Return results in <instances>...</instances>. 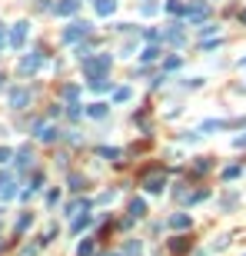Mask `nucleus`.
<instances>
[{
    "label": "nucleus",
    "instance_id": "obj_1",
    "mask_svg": "<svg viewBox=\"0 0 246 256\" xmlns=\"http://www.w3.org/2000/svg\"><path fill=\"white\" fill-rule=\"evenodd\" d=\"M80 63H83V73H87L90 80H94V77H107V73H110V67H114L110 54H96V57L90 54L87 60H80Z\"/></svg>",
    "mask_w": 246,
    "mask_h": 256
},
{
    "label": "nucleus",
    "instance_id": "obj_2",
    "mask_svg": "<svg viewBox=\"0 0 246 256\" xmlns=\"http://www.w3.org/2000/svg\"><path fill=\"white\" fill-rule=\"evenodd\" d=\"M207 17H209V7L203 3V0H193V3H187V10H183V20H187L189 27L207 23Z\"/></svg>",
    "mask_w": 246,
    "mask_h": 256
},
{
    "label": "nucleus",
    "instance_id": "obj_3",
    "mask_svg": "<svg viewBox=\"0 0 246 256\" xmlns=\"http://www.w3.org/2000/svg\"><path fill=\"white\" fill-rule=\"evenodd\" d=\"M90 30H94V23H90V20H74V23L63 30V43H76V40L90 37Z\"/></svg>",
    "mask_w": 246,
    "mask_h": 256
},
{
    "label": "nucleus",
    "instance_id": "obj_4",
    "mask_svg": "<svg viewBox=\"0 0 246 256\" xmlns=\"http://www.w3.org/2000/svg\"><path fill=\"white\" fill-rule=\"evenodd\" d=\"M163 186H167V173H163V170L143 173V190H147V193H163Z\"/></svg>",
    "mask_w": 246,
    "mask_h": 256
},
{
    "label": "nucleus",
    "instance_id": "obj_5",
    "mask_svg": "<svg viewBox=\"0 0 246 256\" xmlns=\"http://www.w3.org/2000/svg\"><path fill=\"white\" fill-rule=\"evenodd\" d=\"M27 30H30V23H27V20L14 23V30H10V47H14V50H20V47H23V40H27Z\"/></svg>",
    "mask_w": 246,
    "mask_h": 256
},
{
    "label": "nucleus",
    "instance_id": "obj_6",
    "mask_svg": "<svg viewBox=\"0 0 246 256\" xmlns=\"http://www.w3.org/2000/svg\"><path fill=\"white\" fill-rule=\"evenodd\" d=\"M40 63H43V54H40V50H34V54H27L23 60H20V73H34V70H40Z\"/></svg>",
    "mask_w": 246,
    "mask_h": 256
},
{
    "label": "nucleus",
    "instance_id": "obj_7",
    "mask_svg": "<svg viewBox=\"0 0 246 256\" xmlns=\"http://www.w3.org/2000/svg\"><path fill=\"white\" fill-rule=\"evenodd\" d=\"M76 10H80V0H57L54 3V14L57 17H74Z\"/></svg>",
    "mask_w": 246,
    "mask_h": 256
},
{
    "label": "nucleus",
    "instance_id": "obj_8",
    "mask_svg": "<svg viewBox=\"0 0 246 256\" xmlns=\"http://www.w3.org/2000/svg\"><path fill=\"white\" fill-rule=\"evenodd\" d=\"M183 23H167V30H163V43H183V30H180Z\"/></svg>",
    "mask_w": 246,
    "mask_h": 256
},
{
    "label": "nucleus",
    "instance_id": "obj_9",
    "mask_svg": "<svg viewBox=\"0 0 246 256\" xmlns=\"http://www.w3.org/2000/svg\"><path fill=\"white\" fill-rule=\"evenodd\" d=\"M170 253H173V256H183V253H189V239H187V236H176V239H170Z\"/></svg>",
    "mask_w": 246,
    "mask_h": 256
},
{
    "label": "nucleus",
    "instance_id": "obj_10",
    "mask_svg": "<svg viewBox=\"0 0 246 256\" xmlns=\"http://www.w3.org/2000/svg\"><path fill=\"white\" fill-rule=\"evenodd\" d=\"M94 7H96L100 17H110V14L116 10V0H94Z\"/></svg>",
    "mask_w": 246,
    "mask_h": 256
},
{
    "label": "nucleus",
    "instance_id": "obj_11",
    "mask_svg": "<svg viewBox=\"0 0 246 256\" xmlns=\"http://www.w3.org/2000/svg\"><path fill=\"white\" fill-rule=\"evenodd\" d=\"M189 223H193V219H189V213H173V217H170V226H173V230H189Z\"/></svg>",
    "mask_w": 246,
    "mask_h": 256
},
{
    "label": "nucleus",
    "instance_id": "obj_12",
    "mask_svg": "<svg viewBox=\"0 0 246 256\" xmlns=\"http://www.w3.org/2000/svg\"><path fill=\"white\" fill-rule=\"evenodd\" d=\"M10 103H14V107H27V103H30V90H14L10 93Z\"/></svg>",
    "mask_w": 246,
    "mask_h": 256
},
{
    "label": "nucleus",
    "instance_id": "obj_13",
    "mask_svg": "<svg viewBox=\"0 0 246 256\" xmlns=\"http://www.w3.org/2000/svg\"><path fill=\"white\" fill-rule=\"evenodd\" d=\"M143 213H147V203H143V200H130V223H133V219H140Z\"/></svg>",
    "mask_w": 246,
    "mask_h": 256
},
{
    "label": "nucleus",
    "instance_id": "obj_14",
    "mask_svg": "<svg viewBox=\"0 0 246 256\" xmlns=\"http://www.w3.org/2000/svg\"><path fill=\"white\" fill-rule=\"evenodd\" d=\"M87 87H90V90H96V93H103V90H110V80H107V77H94Z\"/></svg>",
    "mask_w": 246,
    "mask_h": 256
},
{
    "label": "nucleus",
    "instance_id": "obj_15",
    "mask_svg": "<svg viewBox=\"0 0 246 256\" xmlns=\"http://www.w3.org/2000/svg\"><path fill=\"white\" fill-rule=\"evenodd\" d=\"M160 54H163V50H160L156 43H150V47H147V50L140 54V60H143V63H150V60H156V57H160Z\"/></svg>",
    "mask_w": 246,
    "mask_h": 256
},
{
    "label": "nucleus",
    "instance_id": "obj_16",
    "mask_svg": "<svg viewBox=\"0 0 246 256\" xmlns=\"http://www.w3.org/2000/svg\"><path fill=\"white\" fill-rule=\"evenodd\" d=\"M87 113L100 120V117H107V103H90V107H87Z\"/></svg>",
    "mask_w": 246,
    "mask_h": 256
},
{
    "label": "nucleus",
    "instance_id": "obj_17",
    "mask_svg": "<svg viewBox=\"0 0 246 256\" xmlns=\"http://www.w3.org/2000/svg\"><path fill=\"white\" fill-rule=\"evenodd\" d=\"M90 223H94V219L87 217V213H83V217H76V219H74V233H80V230H87Z\"/></svg>",
    "mask_w": 246,
    "mask_h": 256
},
{
    "label": "nucleus",
    "instance_id": "obj_18",
    "mask_svg": "<svg viewBox=\"0 0 246 256\" xmlns=\"http://www.w3.org/2000/svg\"><path fill=\"white\" fill-rule=\"evenodd\" d=\"M130 100V87H120V90H114V103H127Z\"/></svg>",
    "mask_w": 246,
    "mask_h": 256
},
{
    "label": "nucleus",
    "instance_id": "obj_19",
    "mask_svg": "<svg viewBox=\"0 0 246 256\" xmlns=\"http://www.w3.org/2000/svg\"><path fill=\"white\" fill-rule=\"evenodd\" d=\"M76 97H80V87H67V90H63V100H67V103H76Z\"/></svg>",
    "mask_w": 246,
    "mask_h": 256
},
{
    "label": "nucleus",
    "instance_id": "obj_20",
    "mask_svg": "<svg viewBox=\"0 0 246 256\" xmlns=\"http://www.w3.org/2000/svg\"><path fill=\"white\" fill-rule=\"evenodd\" d=\"M100 157H107V160H116V157H120V150H116V146H100Z\"/></svg>",
    "mask_w": 246,
    "mask_h": 256
},
{
    "label": "nucleus",
    "instance_id": "obj_21",
    "mask_svg": "<svg viewBox=\"0 0 246 256\" xmlns=\"http://www.w3.org/2000/svg\"><path fill=\"white\" fill-rule=\"evenodd\" d=\"M167 10H170V14H183L187 7H183V0H167Z\"/></svg>",
    "mask_w": 246,
    "mask_h": 256
},
{
    "label": "nucleus",
    "instance_id": "obj_22",
    "mask_svg": "<svg viewBox=\"0 0 246 256\" xmlns=\"http://www.w3.org/2000/svg\"><path fill=\"white\" fill-rule=\"evenodd\" d=\"M94 253V243H90V239H87V243H80V246H76V256H90Z\"/></svg>",
    "mask_w": 246,
    "mask_h": 256
},
{
    "label": "nucleus",
    "instance_id": "obj_23",
    "mask_svg": "<svg viewBox=\"0 0 246 256\" xmlns=\"http://www.w3.org/2000/svg\"><path fill=\"white\" fill-rule=\"evenodd\" d=\"M236 177H240V166H227L223 170V180H236Z\"/></svg>",
    "mask_w": 246,
    "mask_h": 256
},
{
    "label": "nucleus",
    "instance_id": "obj_24",
    "mask_svg": "<svg viewBox=\"0 0 246 256\" xmlns=\"http://www.w3.org/2000/svg\"><path fill=\"white\" fill-rule=\"evenodd\" d=\"M7 43H10V37H7V30H3V23H0V50H3Z\"/></svg>",
    "mask_w": 246,
    "mask_h": 256
},
{
    "label": "nucleus",
    "instance_id": "obj_25",
    "mask_svg": "<svg viewBox=\"0 0 246 256\" xmlns=\"http://www.w3.org/2000/svg\"><path fill=\"white\" fill-rule=\"evenodd\" d=\"M156 10H160V7H156V3H143V14H147V17H153V14H156Z\"/></svg>",
    "mask_w": 246,
    "mask_h": 256
},
{
    "label": "nucleus",
    "instance_id": "obj_26",
    "mask_svg": "<svg viewBox=\"0 0 246 256\" xmlns=\"http://www.w3.org/2000/svg\"><path fill=\"white\" fill-rule=\"evenodd\" d=\"M233 146H246V133H243V137H236V140H233Z\"/></svg>",
    "mask_w": 246,
    "mask_h": 256
},
{
    "label": "nucleus",
    "instance_id": "obj_27",
    "mask_svg": "<svg viewBox=\"0 0 246 256\" xmlns=\"http://www.w3.org/2000/svg\"><path fill=\"white\" fill-rule=\"evenodd\" d=\"M3 160H10V150H0V163H3Z\"/></svg>",
    "mask_w": 246,
    "mask_h": 256
},
{
    "label": "nucleus",
    "instance_id": "obj_28",
    "mask_svg": "<svg viewBox=\"0 0 246 256\" xmlns=\"http://www.w3.org/2000/svg\"><path fill=\"white\" fill-rule=\"evenodd\" d=\"M240 20H243V23H246V10H243V14H240Z\"/></svg>",
    "mask_w": 246,
    "mask_h": 256
},
{
    "label": "nucleus",
    "instance_id": "obj_29",
    "mask_svg": "<svg viewBox=\"0 0 246 256\" xmlns=\"http://www.w3.org/2000/svg\"><path fill=\"white\" fill-rule=\"evenodd\" d=\"M240 67H246V57H243V60H240Z\"/></svg>",
    "mask_w": 246,
    "mask_h": 256
},
{
    "label": "nucleus",
    "instance_id": "obj_30",
    "mask_svg": "<svg viewBox=\"0 0 246 256\" xmlns=\"http://www.w3.org/2000/svg\"><path fill=\"white\" fill-rule=\"evenodd\" d=\"M243 256H246V253H243Z\"/></svg>",
    "mask_w": 246,
    "mask_h": 256
}]
</instances>
